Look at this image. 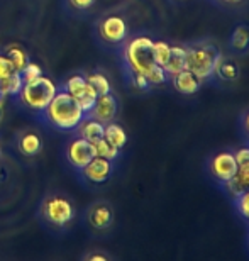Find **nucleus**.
I'll return each instance as SVG.
<instances>
[{"mask_svg":"<svg viewBox=\"0 0 249 261\" xmlns=\"http://www.w3.org/2000/svg\"><path fill=\"white\" fill-rule=\"evenodd\" d=\"M46 122L60 130H75L87 116L80 103L68 92L58 90L49 106L43 111Z\"/></svg>","mask_w":249,"mask_h":261,"instance_id":"obj_1","label":"nucleus"},{"mask_svg":"<svg viewBox=\"0 0 249 261\" xmlns=\"http://www.w3.org/2000/svg\"><path fill=\"white\" fill-rule=\"evenodd\" d=\"M186 46L185 70L191 71L199 80L205 82L214 76V68L220 51L212 41H195Z\"/></svg>","mask_w":249,"mask_h":261,"instance_id":"obj_2","label":"nucleus"},{"mask_svg":"<svg viewBox=\"0 0 249 261\" xmlns=\"http://www.w3.org/2000/svg\"><path fill=\"white\" fill-rule=\"evenodd\" d=\"M122 58L126 70L131 75L148 76L156 66L153 58V39L148 36H139V38L131 39L124 46Z\"/></svg>","mask_w":249,"mask_h":261,"instance_id":"obj_3","label":"nucleus"},{"mask_svg":"<svg viewBox=\"0 0 249 261\" xmlns=\"http://www.w3.org/2000/svg\"><path fill=\"white\" fill-rule=\"evenodd\" d=\"M58 90V85H54V82L51 78L41 75L33 82L24 83L19 92V97L20 102L27 109H31V111L43 112L49 106V102L53 100V97Z\"/></svg>","mask_w":249,"mask_h":261,"instance_id":"obj_4","label":"nucleus"},{"mask_svg":"<svg viewBox=\"0 0 249 261\" xmlns=\"http://www.w3.org/2000/svg\"><path fill=\"white\" fill-rule=\"evenodd\" d=\"M41 216L54 227H63L75 217V207L68 198L60 194L48 195L41 203Z\"/></svg>","mask_w":249,"mask_h":261,"instance_id":"obj_5","label":"nucleus"},{"mask_svg":"<svg viewBox=\"0 0 249 261\" xmlns=\"http://www.w3.org/2000/svg\"><path fill=\"white\" fill-rule=\"evenodd\" d=\"M237 161L232 151H219V153L212 154L207 161V171H209L210 178L217 181L219 185L229 181L237 171Z\"/></svg>","mask_w":249,"mask_h":261,"instance_id":"obj_6","label":"nucleus"},{"mask_svg":"<svg viewBox=\"0 0 249 261\" xmlns=\"http://www.w3.org/2000/svg\"><path fill=\"white\" fill-rule=\"evenodd\" d=\"M63 90L68 92L70 95L80 103V107L83 109V112L85 114L90 112V109L93 107V103H95L97 97H98L95 88H93L90 83L87 82V78L81 76V75L70 76L65 83Z\"/></svg>","mask_w":249,"mask_h":261,"instance_id":"obj_7","label":"nucleus"},{"mask_svg":"<svg viewBox=\"0 0 249 261\" xmlns=\"http://www.w3.org/2000/svg\"><path fill=\"white\" fill-rule=\"evenodd\" d=\"M98 36L107 44H121L127 38V22L119 15H108L98 22Z\"/></svg>","mask_w":249,"mask_h":261,"instance_id":"obj_8","label":"nucleus"},{"mask_svg":"<svg viewBox=\"0 0 249 261\" xmlns=\"http://www.w3.org/2000/svg\"><path fill=\"white\" fill-rule=\"evenodd\" d=\"M114 171V165L110 160L102 158V156H93L88 163L80 170L81 176L92 184H105L110 178Z\"/></svg>","mask_w":249,"mask_h":261,"instance_id":"obj_9","label":"nucleus"},{"mask_svg":"<svg viewBox=\"0 0 249 261\" xmlns=\"http://www.w3.org/2000/svg\"><path fill=\"white\" fill-rule=\"evenodd\" d=\"M95 153H93L92 143L83 138H75L73 141H70V144L66 146V160L68 163L76 170H81L88 161H90Z\"/></svg>","mask_w":249,"mask_h":261,"instance_id":"obj_10","label":"nucleus"},{"mask_svg":"<svg viewBox=\"0 0 249 261\" xmlns=\"http://www.w3.org/2000/svg\"><path fill=\"white\" fill-rule=\"evenodd\" d=\"M87 222L95 231H105L114 224V208L108 202H95L87 211Z\"/></svg>","mask_w":249,"mask_h":261,"instance_id":"obj_11","label":"nucleus"},{"mask_svg":"<svg viewBox=\"0 0 249 261\" xmlns=\"http://www.w3.org/2000/svg\"><path fill=\"white\" fill-rule=\"evenodd\" d=\"M87 116L97 119V121H100L102 124L112 122L117 116V100H116V97L112 95V92L98 95L95 103H93V107L90 109V112H88Z\"/></svg>","mask_w":249,"mask_h":261,"instance_id":"obj_12","label":"nucleus"},{"mask_svg":"<svg viewBox=\"0 0 249 261\" xmlns=\"http://www.w3.org/2000/svg\"><path fill=\"white\" fill-rule=\"evenodd\" d=\"M170 82L175 90L181 93V95H195L202 87V80H199V78L188 70H181L176 73V75L170 76Z\"/></svg>","mask_w":249,"mask_h":261,"instance_id":"obj_13","label":"nucleus"},{"mask_svg":"<svg viewBox=\"0 0 249 261\" xmlns=\"http://www.w3.org/2000/svg\"><path fill=\"white\" fill-rule=\"evenodd\" d=\"M220 187L224 189V192L232 198V200H234L237 195H241L244 190H247L249 189V161L237 166L236 175L232 176L229 181L222 184Z\"/></svg>","mask_w":249,"mask_h":261,"instance_id":"obj_14","label":"nucleus"},{"mask_svg":"<svg viewBox=\"0 0 249 261\" xmlns=\"http://www.w3.org/2000/svg\"><path fill=\"white\" fill-rule=\"evenodd\" d=\"M214 76L222 82H236L241 76L239 63L231 56H224L220 53L214 68Z\"/></svg>","mask_w":249,"mask_h":261,"instance_id":"obj_15","label":"nucleus"},{"mask_svg":"<svg viewBox=\"0 0 249 261\" xmlns=\"http://www.w3.org/2000/svg\"><path fill=\"white\" fill-rule=\"evenodd\" d=\"M103 127H105V124H102L100 121H97V119H93V117L85 116L76 129H78L80 138L93 143V141L103 138Z\"/></svg>","mask_w":249,"mask_h":261,"instance_id":"obj_16","label":"nucleus"},{"mask_svg":"<svg viewBox=\"0 0 249 261\" xmlns=\"http://www.w3.org/2000/svg\"><path fill=\"white\" fill-rule=\"evenodd\" d=\"M17 148L24 156H36L41 151V148H43V143H41L39 134L33 133V130H27V133L19 136Z\"/></svg>","mask_w":249,"mask_h":261,"instance_id":"obj_17","label":"nucleus"},{"mask_svg":"<svg viewBox=\"0 0 249 261\" xmlns=\"http://www.w3.org/2000/svg\"><path fill=\"white\" fill-rule=\"evenodd\" d=\"M185 58H186V46L183 44L171 46V56L164 66V71L168 73V76H173L178 71L185 70Z\"/></svg>","mask_w":249,"mask_h":261,"instance_id":"obj_18","label":"nucleus"},{"mask_svg":"<svg viewBox=\"0 0 249 261\" xmlns=\"http://www.w3.org/2000/svg\"><path fill=\"white\" fill-rule=\"evenodd\" d=\"M229 46L232 51H236V53H246L249 49V25H246V24L236 25L231 34Z\"/></svg>","mask_w":249,"mask_h":261,"instance_id":"obj_19","label":"nucleus"},{"mask_svg":"<svg viewBox=\"0 0 249 261\" xmlns=\"http://www.w3.org/2000/svg\"><path fill=\"white\" fill-rule=\"evenodd\" d=\"M4 55L7 56V58L10 60V63H12L14 66V70L15 71H22L25 65L29 63V56L27 53H25V49L22 48L20 44H9V46H5V49H4Z\"/></svg>","mask_w":249,"mask_h":261,"instance_id":"obj_20","label":"nucleus"},{"mask_svg":"<svg viewBox=\"0 0 249 261\" xmlns=\"http://www.w3.org/2000/svg\"><path fill=\"white\" fill-rule=\"evenodd\" d=\"M103 138H105L112 146H116L117 149H122L127 144V134L119 124L116 122H107L103 127Z\"/></svg>","mask_w":249,"mask_h":261,"instance_id":"obj_21","label":"nucleus"},{"mask_svg":"<svg viewBox=\"0 0 249 261\" xmlns=\"http://www.w3.org/2000/svg\"><path fill=\"white\" fill-rule=\"evenodd\" d=\"M24 85L22 75L19 71H12L9 76L0 80V95H19L20 88Z\"/></svg>","mask_w":249,"mask_h":261,"instance_id":"obj_22","label":"nucleus"},{"mask_svg":"<svg viewBox=\"0 0 249 261\" xmlns=\"http://www.w3.org/2000/svg\"><path fill=\"white\" fill-rule=\"evenodd\" d=\"M92 148H93V153H95V156H102V158H107L114 161L116 158H119V151L116 146H112L105 138H100L97 141H93L92 143Z\"/></svg>","mask_w":249,"mask_h":261,"instance_id":"obj_23","label":"nucleus"},{"mask_svg":"<svg viewBox=\"0 0 249 261\" xmlns=\"http://www.w3.org/2000/svg\"><path fill=\"white\" fill-rule=\"evenodd\" d=\"M171 56V44H168L166 41H153V58L154 63L159 66H166Z\"/></svg>","mask_w":249,"mask_h":261,"instance_id":"obj_24","label":"nucleus"},{"mask_svg":"<svg viewBox=\"0 0 249 261\" xmlns=\"http://www.w3.org/2000/svg\"><path fill=\"white\" fill-rule=\"evenodd\" d=\"M85 78H87V82L95 88V92L98 95L112 92L110 82H108V78L105 75H102V73H90V75H87Z\"/></svg>","mask_w":249,"mask_h":261,"instance_id":"obj_25","label":"nucleus"},{"mask_svg":"<svg viewBox=\"0 0 249 261\" xmlns=\"http://www.w3.org/2000/svg\"><path fill=\"white\" fill-rule=\"evenodd\" d=\"M234 205H236L237 214H239L244 221L249 222V189L244 190L241 195H237L234 198Z\"/></svg>","mask_w":249,"mask_h":261,"instance_id":"obj_26","label":"nucleus"},{"mask_svg":"<svg viewBox=\"0 0 249 261\" xmlns=\"http://www.w3.org/2000/svg\"><path fill=\"white\" fill-rule=\"evenodd\" d=\"M20 75H22L24 83H29V82H33V80H36V78H39L41 75H43V68H41L38 63H31L29 61L24 70L20 71Z\"/></svg>","mask_w":249,"mask_h":261,"instance_id":"obj_27","label":"nucleus"},{"mask_svg":"<svg viewBox=\"0 0 249 261\" xmlns=\"http://www.w3.org/2000/svg\"><path fill=\"white\" fill-rule=\"evenodd\" d=\"M12 71H15V70H14L12 63H10V60L5 55H0V80L5 76H9Z\"/></svg>","mask_w":249,"mask_h":261,"instance_id":"obj_28","label":"nucleus"},{"mask_svg":"<svg viewBox=\"0 0 249 261\" xmlns=\"http://www.w3.org/2000/svg\"><path fill=\"white\" fill-rule=\"evenodd\" d=\"M131 83L139 90H149L151 88V83L148 82V78L144 75H131Z\"/></svg>","mask_w":249,"mask_h":261,"instance_id":"obj_29","label":"nucleus"},{"mask_svg":"<svg viewBox=\"0 0 249 261\" xmlns=\"http://www.w3.org/2000/svg\"><path fill=\"white\" fill-rule=\"evenodd\" d=\"M95 0H70V5L76 10H87L90 9Z\"/></svg>","mask_w":249,"mask_h":261,"instance_id":"obj_30","label":"nucleus"},{"mask_svg":"<svg viewBox=\"0 0 249 261\" xmlns=\"http://www.w3.org/2000/svg\"><path fill=\"white\" fill-rule=\"evenodd\" d=\"M236 161H237V165H242V163H247L249 161V148H241V149H237L236 153Z\"/></svg>","mask_w":249,"mask_h":261,"instance_id":"obj_31","label":"nucleus"},{"mask_svg":"<svg viewBox=\"0 0 249 261\" xmlns=\"http://www.w3.org/2000/svg\"><path fill=\"white\" fill-rule=\"evenodd\" d=\"M241 126H242V130L249 136V112H246L244 116L241 119Z\"/></svg>","mask_w":249,"mask_h":261,"instance_id":"obj_32","label":"nucleus"},{"mask_svg":"<svg viewBox=\"0 0 249 261\" xmlns=\"http://www.w3.org/2000/svg\"><path fill=\"white\" fill-rule=\"evenodd\" d=\"M88 261H107V256H103V254H90V256H87Z\"/></svg>","mask_w":249,"mask_h":261,"instance_id":"obj_33","label":"nucleus"},{"mask_svg":"<svg viewBox=\"0 0 249 261\" xmlns=\"http://www.w3.org/2000/svg\"><path fill=\"white\" fill-rule=\"evenodd\" d=\"M220 4H226V5H237V4H242L244 0H217Z\"/></svg>","mask_w":249,"mask_h":261,"instance_id":"obj_34","label":"nucleus"},{"mask_svg":"<svg viewBox=\"0 0 249 261\" xmlns=\"http://www.w3.org/2000/svg\"><path fill=\"white\" fill-rule=\"evenodd\" d=\"M2 103L4 102H2V98H0V119H2Z\"/></svg>","mask_w":249,"mask_h":261,"instance_id":"obj_35","label":"nucleus"}]
</instances>
